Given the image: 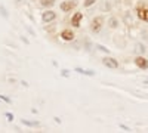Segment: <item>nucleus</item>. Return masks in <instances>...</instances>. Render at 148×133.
<instances>
[{
  "instance_id": "obj_1",
  "label": "nucleus",
  "mask_w": 148,
  "mask_h": 133,
  "mask_svg": "<svg viewBox=\"0 0 148 133\" xmlns=\"http://www.w3.org/2000/svg\"><path fill=\"white\" fill-rule=\"evenodd\" d=\"M102 24H104V18H102V16H96V18H93V19H92V25H90L92 31L98 33V31L102 28Z\"/></svg>"
},
{
  "instance_id": "obj_2",
  "label": "nucleus",
  "mask_w": 148,
  "mask_h": 133,
  "mask_svg": "<svg viewBox=\"0 0 148 133\" xmlns=\"http://www.w3.org/2000/svg\"><path fill=\"white\" fill-rule=\"evenodd\" d=\"M76 6H77V3L74 2V0H65V2L61 3V10L62 12H71Z\"/></svg>"
},
{
  "instance_id": "obj_3",
  "label": "nucleus",
  "mask_w": 148,
  "mask_h": 133,
  "mask_svg": "<svg viewBox=\"0 0 148 133\" xmlns=\"http://www.w3.org/2000/svg\"><path fill=\"white\" fill-rule=\"evenodd\" d=\"M55 18H56V12H53V10H46V12H43V15H42L43 22H47V24L55 21Z\"/></svg>"
},
{
  "instance_id": "obj_4",
  "label": "nucleus",
  "mask_w": 148,
  "mask_h": 133,
  "mask_svg": "<svg viewBox=\"0 0 148 133\" xmlns=\"http://www.w3.org/2000/svg\"><path fill=\"white\" fill-rule=\"evenodd\" d=\"M102 64L105 67H108V68H113V70L119 68V61H117V59H114V58H104L102 59Z\"/></svg>"
},
{
  "instance_id": "obj_5",
  "label": "nucleus",
  "mask_w": 148,
  "mask_h": 133,
  "mask_svg": "<svg viewBox=\"0 0 148 133\" xmlns=\"http://www.w3.org/2000/svg\"><path fill=\"white\" fill-rule=\"evenodd\" d=\"M74 31H71L70 28H65V30H62L61 31V39L62 40H65V42H71V40H74Z\"/></svg>"
},
{
  "instance_id": "obj_6",
  "label": "nucleus",
  "mask_w": 148,
  "mask_h": 133,
  "mask_svg": "<svg viewBox=\"0 0 148 133\" xmlns=\"http://www.w3.org/2000/svg\"><path fill=\"white\" fill-rule=\"evenodd\" d=\"M135 64H136V67L138 68H141V70H147L148 68V59H145L144 56H136V59H135Z\"/></svg>"
},
{
  "instance_id": "obj_7",
  "label": "nucleus",
  "mask_w": 148,
  "mask_h": 133,
  "mask_svg": "<svg viewBox=\"0 0 148 133\" xmlns=\"http://www.w3.org/2000/svg\"><path fill=\"white\" fill-rule=\"evenodd\" d=\"M83 19V14L82 12H77L76 15H74L73 18H71V24H73V27H80V21Z\"/></svg>"
},
{
  "instance_id": "obj_8",
  "label": "nucleus",
  "mask_w": 148,
  "mask_h": 133,
  "mask_svg": "<svg viewBox=\"0 0 148 133\" xmlns=\"http://www.w3.org/2000/svg\"><path fill=\"white\" fill-rule=\"evenodd\" d=\"M138 16L139 19H144V21H148V9H139L138 10Z\"/></svg>"
},
{
  "instance_id": "obj_9",
  "label": "nucleus",
  "mask_w": 148,
  "mask_h": 133,
  "mask_svg": "<svg viewBox=\"0 0 148 133\" xmlns=\"http://www.w3.org/2000/svg\"><path fill=\"white\" fill-rule=\"evenodd\" d=\"M74 71H77L79 74H84V76H95L93 71H90V70H83V68H79V67L74 70Z\"/></svg>"
},
{
  "instance_id": "obj_10",
  "label": "nucleus",
  "mask_w": 148,
  "mask_h": 133,
  "mask_svg": "<svg viewBox=\"0 0 148 133\" xmlns=\"http://www.w3.org/2000/svg\"><path fill=\"white\" fill-rule=\"evenodd\" d=\"M108 27H110V28H117V27H119L117 18H110V19H108Z\"/></svg>"
},
{
  "instance_id": "obj_11",
  "label": "nucleus",
  "mask_w": 148,
  "mask_h": 133,
  "mask_svg": "<svg viewBox=\"0 0 148 133\" xmlns=\"http://www.w3.org/2000/svg\"><path fill=\"white\" fill-rule=\"evenodd\" d=\"M22 124H25V126H31V127H37L40 123H39V121H28V120H22Z\"/></svg>"
},
{
  "instance_id": "obj_12",
  "label": "nucleus",
  "mask_w": 148,
  "mask_h": 133,
  "mask_svg": "<svg viewBox=\"0 0 148 133\" xmlns=\"http://www.w3.org/2000/svg\"><path fill=\"white\" fill-rule=\"evenodd\" d=\"M55 5V0H42V6L45 8H51Z\"/></svg>"
},
{
  "instance_id": "obj_13",
  "label": "nucleus",
  "mask_w": 148,
  "mask_h": 133,
  "mask_svg": "<svg viewBox=\"0 0 148 133\" xmlns=\"http://www.w3.org/2000/svg\"><path fill=\"white\" fill-rule=\"evenodd\" d=\"M95 2H96V0H84V2H83V6H84V8H89V6H92Z\"/></svg>"
},
{
  "instance_id": "obj_14",
  "label": "nucleus",
  "mask_w": 148,
  "mask_h": 133,
  "mask_svg": "<svg viewBox=\"0 0 148 133\" xmlns=\"http://www.w3.org/2000/svg\"><path fill=\"white\" fill-rule=\"evenodd\" d=\"M135 50H136L138 53H144L145 52V47L142 44H136V49H135Z\"/></svg>"
},
{
  "instance_id": "obj_15",
  "label": "nucleus",
  "mask_w": 148,
  "mask_h": 133,
  "mask_svg": "<svg viewBox=\"0 0 148 133\" xmlns=\"http://www.w3.org/2000/svg\"><path fill=\"white\" fill-rule=\"evenodd\" d=\"M6 117H8L9 121H12V120H14V114H10V113H6Z\"/></svg>"
},
{
  "instance_id": "obj_16",
  "label": "nucleus",
  "mask_w": 148,
  "mask_h": 133,
  "mask_svg": "<svg viewBox=\"0 0 148 133\" xmlns=\"http://www.w3.org/2000/svg\"><path fill=\"white\" fill-rule=\"evenodd\" d=\"M142 34H144V37H145V39H147V40H148V31H144V33H142Z\"/></svg>"
},
{
  "instance_id": "obj_17",
  "label": "nucleus",
  "mask_w": 148,
  "mask_h": 133,
  "mask_svg": "<svg viewBox=\"0 0 148 133\" xmlns=\"http://www.w3.org/2000/svg\"><path fill=\"white\" fill-rule=\"evenodd\" d=\"M62 76H65V77L68 76V72H67V70H62Z\"/></svg>"
}]
</instances>
